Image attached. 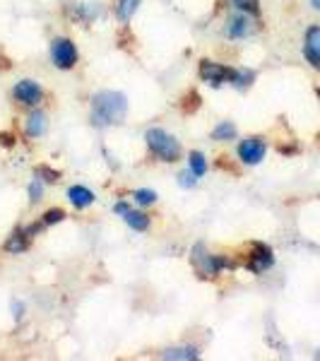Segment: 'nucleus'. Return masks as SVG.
Returning a JSON list of instances; mask_svg holds the SVG:
<instances>
[{"label":"nucleus","mask_w":320,"mask_h":361,"mask_svg":"<svg viewBox=\"0 0 320 361\" xmlns=\"http://www.w3.org/2000/svg\"><path fill=\"white\" fill-rule=\"evenodd\" d=\"M125 114H128V97L123 92L101 90L92 97V126L97 128L118 126L125 121Z\"/></svg>","instance_id":"1"},{"label":"nucleus","mask_w":320,"mask_h":361,"mask_svg":"<svg viewBox=\"0 0 320 361\" xmlns=\"http://www.w3.org/2000/svg\"><path fill=\"white\" fill-rule=\"evenodd\" d=\"M144 142H147L149 152L154 157H159L161 161H168V164L178 161L183 154L181 142H178L173 135H168L164 128H149V130L144 133Z\"/></svg>","instance_id":"2"},{"label":"nucleus","mask_w":320,"mask_h":361,"mask_svg":"<svg viewBox=\"0 0 320 361\" xmlns=\"http://www.w3.org/2000/svg\"><path fill=\"white\" fill-rule=\"evenodd\" d=\"M190 260H193V265H195V270L200 272L202 277H217L222 270H234V260H229V258H224V255H212V253H207L205 246L202 243H197V246L193 248V255H190Z\"/></svg>","instance_id":"3"},{"label":"nucleus","mask_w":320,"mask_h":361,"mask_svg":"<svg viewBox=\"0 0 320 361\" xmlns=\"http://www.w3.org/2000/svg\"><path fill=\"white\" fill-rule=\"evenodd\" d=\"M197 75H200L202 82L212 85V87H222V85H234L236 80V68H226L222 63L214 61H200V68H197Z\"/></svg>","instance_id":"4"},{"label":"nucleus","mask_w":320,"mask_h":361,"mask_svg":"<svg viewBox=\"0 0 320 361\" xmlns=\"http://www.w3.org/2000/svg\"><path fill=\"white\" fill-rule=\"evenodd\" d=\"M51 61L61 70H73L75 63H78V46L68 37H56L51 42Z\"/></svg>","instance_id":"5"},{"label":"nucleus","mask_w":320,"mask_h":361,"mask_svg":"<svg viewBox=\"0 0 320 361\" xmlns=\"http://www.w3.org/2000/svg\"><path fill=\"white\" fill-rule=\"evenodd\" d=\"M265 154H267V142H265V137H260V135L246 137L238 145V159L248 166H258L260 161L265 159Z\"/></svg>","instance_id":"6"},{"label":"nucleus","mask_w":320,"mask_h":361,"mask_svg":"<svg viewBox=\"0 0 320 361\" xmlns=\"http://www.w3.org/2000/svg\"><path fill=\"white\" fill-rule=\"evenodd\" d=\"M272 265H275L272 248L260 241L251 243V255H248V260H246V270H251L253 275H263V272L270 270Z\"/></svg>","instance_id":"7"},{"label":"nucleus","mask_w":320,"mask_h":361,"mask_svg":"<svg viewBox=\"0 0 320 361\" xmlns=\"http://www.w3.org/2000/svg\"><path fill=\"white\" fill-rule=\"evenodd\" d=\"M13 94L20 104H25V106H39V104L44 102V90L39 82H34V80H20L15 87H13Z\"/></svg>","instance_id":"8"},{"label":"nucleus","mask_w":320,"mask_h":361,"mask_svg":"<svg viewBox=\"0 0 320 361\" xmlns=\"http://www.w3.org/2000/svg\"><path fill=\"white\" fill-rule=\"evenodd\" d=\"M253 32H255L253 15L241 13V10H238L236 15H231L229 22H226V27H224V34L229 39H246L248 34H253Z\"/></svg>","instance_id":"9"},{"label":"nucleus","mask_w":320,"mask_h":361,"mask_svg":"<svg viewBox=\"0 0 320 361\" xmlns=\"http://www.w3.org/2000/svg\"><path fill=\"white\" fill-rule=\"evenodd\" d=\"M304 56L313 68L320 70V27H311L304 39Z\"/></svg>","instance_id":"10"},{"label":"nucleus","mask_w":320,"mask_h":361,"mask_svg":"<svg viewBox=\"0 0 320 361\" xmlns=\"http://www.w3.org/2000/svg\"><path fill=\"white\" fill-rule=\"evenodd\" d=\"M29 243H32V236H29V231L27 229H15L13 234L8 236V241H5V250L8 253H13V255H20V253H25V250L29 248Z\"/></svg>","instance_id":"11"},{"label":"nucleus","mask_w":320,"mask_h":361,"mask_svg":"<svg viewBox=\"0 0 320 361\" xmlns=\"http://www.w3.org/2000/svg\"><path fill=\"white\" fill-rule=\"evenodd\" d=\"M68 200L73 202L78 209H85V207L94 205L97 195L92 193L90 188H85V185H70V188H68Z\"/></svg>","instance_id":"12"},{"label":"nucleus","mask_w":320,"mask_h":361,"mask_svg":"<svg viewBox=\"0 0 320 361\" xmlns=\"http://www.w3.org/2000/svg\"><path fill=\"white\" fill-rule=\"evenodd\" d=\"M49 128V118L44 111H32L27 118V137H42Z\"/></svg>","instance_id":"13"},{"label":"nucleus","mask_w":320,"mask_h":361,"mask_svg":"<svg viewBox=\"0 0 320 361\" xmlns=\"http://www.w3.org/2000/svg\"><path fill=\"white\" fill-rule=\"evenodd\" d=\"M123 219L133 231H147L149 229V217L144 212H137V209H128V212L123 214Z\"/></svg>","instance_id":"14"},{"label":"nucleus","mask_w":320,"mask_h":361,"mask_svg":"<svg viewBox=\"0 0 320 361\" xmlns=\"http://www.w3.org/2000/svg\"><path fill=\"white\" fill-rule=\"evenodd\" d=\"M140 3H142V0H118V5H116V17H118L123 25L125 22H130L133 15L137 13Z\"/></svg>","instance_id":"15"},{"label":"nucleus","mask_w":320,"mask_h":361,"mask_svg":"<svg viewBox=\"0 0 320 361\" xmlns=\"http://www.w3.org/2000/svg\"><path fill=\"white\" fill-rule=\"evenodd\" d=\"M161 359L195 361V359H200V354H197V349H195V347H173V349H166V352L161 354Z\"/></svg>","instance_id":"16"},{"label":"nucleus","mask_w":320,"mask_h":361,"mask_svg":"<svg viewBox=\"0 0 320 361\" xmlns=\"http://www.w3.org/2000/svg\"><path fill=\"white\" fill-rule=\"evenodd\" d=\"M236 126L231 123V121H222V123L214 126L212 130V140H217V142H229V140L236 137Z\"/></svg>","instance_id":"17"},{"label":"nucleus","mask_w":320,"mask_h":361,"mask_svg":"<svg viewBox=\"0 0 320 361\" xmlns=\"http://www.w3.org/2000/svg\"><path fill=\"white\" fill-rule=\"evenodd\" d=\"M188 169L195 173L197 178H202L207 173V159H205V154L202 152H190L188 157Z\"/></svg>","instance_id":"18"},{"label":"nucleus","mask_w":320,"mask_h":361,"mask_svg":"<svg viewBox=\"0 0 320 361\" xmlns=\"http://www.w3.org/2000/svg\"><path fill=\"white\" fill-rule=\"evenodd\" d=\"M200 104H202V99H200V94H197L195 90H190L188 94H185L183 99H181V111L188 116V114H195L197 109H200Z\"/></svg>","instance_id":"19"},{"label":"nucleus","mask_w":320,"mask_h":361,"mask_svg":"<svg viewBox=\"0 0 320 361\" xmlns=\"http://www.w3.org/2000/svg\"><path fill=\"white\" fill-rule=\"evenodd\" d=\"M231 5H234L236 10H241V13H248L253 17L260 15V3L258 0H229Z\"/></svg>","instance_id":"20"},{"label":"nucleus","mask_w":320,"mask_h":361,"mask_svg":"<svg viewBox=\"0 0 320 361\" xmlns=\"http://www.w3.org/2000/svg\"><path fill=\"white\" fill-rule=\"evenodd\" d=\"M253 80H255V73H253V70L241 68V70H236L234 87H238V90H248V87L253 85Z\"/></svg>","instance_id":"21"},{"label":"nucleus","mask_w":320,"mask_h":361,"mask_svg":"<svg viewBox=\"0 0 320 361\" xmlns=\"http://www.w3.org/2000/svg\"><path fill=\"white\" fill-rule=\"evenodd\" d=\"M133 200H135L137 205L147 207V205H154V202H156V193H154V190H149V188H140V190L133 193Z\"/></svg>","instance_id":"22"},{"label":"nucleus","mask_w":320,"mask_h":361,"mask_svg":"<svg viewBox=\"0 0 320 361\" xmlns=\"http://www.w3.org/2000/svg\"><path fill=\"white\" fill-rule=\"evenodd\" d=\"M42 197H44V180L37 176L32 183H29V202H32V205H37Z\"/></svg>","instance_id":"23"},{"label":"nucleus","mask_w":320,"mask_h":361,"mask_svg":"<svg viewBox=\"0 0 320 361\" xmlns=\"http://www.w3.org/2000/svg\"><path fill=\"white\" fill-rule=\"evenodd\" d=\"M63 219H66V209L54 207V209H49V212L44 214L42 222H44V226H51V224H61Z\"/></svg>","instance_id":"24"},{"label":"nucleus","mask_w":320,"mask_h":361,"mask_svg":"<svg viewBox=\"0 0 320 361\" xmlns=\"http://www.w3.org/2000/svg\"><path fill=\"white\" fill-rule=\"evenodd\" d=\"M37 176L44 180V183H56L58 178H61V173L56 171V169L46 166V164H39L37 166Z\"/></svg>","instance_id":"25"},{"label":"nucleus","mask_w":320,"mask_h":361,"mask_svg":"<svg viewBox=\"0 0 320 361\" xmlns=\"http://www.w3.org/2000/svg\"><path fill=\"white\" fill-rule=\"evenodd\" d=\"M178 185H181V188H195V185H197V176H195L193 171H190V169H185V171L178 173Z\"/></svg>","instance_id":"26"},{"label":"nucleus","mask_w":320,"mask_h":361,"mask_svg":"<svg viewBox=\"0 0 320 361\" xmlns=\"http://www.w3.org/2000/svg\"><path fill=\"white\" fill-rule=\"evenodd\" d=\"M13 316H15V320H20L25 316V304H22V301H15L13 304Z\"/></svg>","instance_id":"27"},{"label":"nucleus","mask_w":320,"mask_h":361,"mask_svg":"<svg viewBox=\"0 0 320 361\" xmlns=\"http://www.w3.org/2000/svg\"><path fill=\"white\" fill-rule=\"evenodd\" d=\"M0 145H3V147H13V145H15V137H13V135H8V133H0Z\"/></svg>","instance_id":"28"},{"label":"nucleus","mask_w":320,"mask_h":361,"mask_svg":"<svg viewBox=\"0 0 320 361\" xmlns=\"http://www.w3.org/2000/svg\"><path fill=\"white\" fill-rule=\"evenodd\" d=\"M128 209H130V207H128V205H125V202H118V205H116V207H113V212H116V214H125V212H128Z\"/></svg>","instance_id":"29"},{"label":"nucleus","mask_w":320,"mask_h":361,"mask_svg":"<svg viewBox=\"0 0 320 361\" xmlns=\"http://www.w3.org/2000/svg\"><path fill=\"white\" fill-rule=\"evenodd\" d=\"M311 5H313V8L318 10V13H320V0H311Z\"/></svg>","instance_id":"30"},{"label":"nucleus","mask_w":320,"mask_h":361,"mask_svg":"<svg viewBox=\"0 0 320 361\" xmlns=\"http://www.w3.org/2000/svg\"><path fill=\"white\" fill-rule=\"evenodd\" d=\"M318 137H320V135H318Z\"/></svg>","instance_id":"31"}]
</instances>
